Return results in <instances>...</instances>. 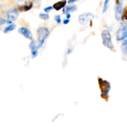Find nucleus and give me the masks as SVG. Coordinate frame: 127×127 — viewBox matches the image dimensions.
<instances>
[{
    "label": "nucleus",
    "instance_id": "nucleus-5",
    "mask_svg": "<svg viewBox=\"0 0 127 127\" xmlns=\"http://www.w3.org/2000/svg\"><path fill=\"white\" fill-rule=\"evenodd\" d=\"M94 15L92 14L91 13H84L79 16L78 20L81 24L85 26L89 24V22L94 19Z\"/></svg>",
    "mask_w": 127,
    "mask_h": 127
},
{
    "label": "nucleus",
    "instance_id": "nucleus-12",
    "mask_svg": "<svg viewBox=\"0 0 127 127\" xmlns=\"http://www.w3.org/2000/svg\"><path fill=\"white\" fill-rule=\"evenodd\" d=\"M16 26L14 24H12L9 25V26L6 27L4 29V33H7V32H10V31H12L13 30H14L16 29Z\"/></svg>",
    "mask_w": 127,
    "mask_h": 127
},
{
    "label": "nucleus",
    "instance_id": "nucleus-13",
    "mask_svg": "<svg viewBox=\"0 0 127 127\" xmlns=\"http://www.w3.org/2000/svg\"><path fill=\"white\" fill-rule=\"evenodd\" d=\"M109 1H110V0H105V2H104V7H103V10H102L103 13H105V12L107 11V10L108 6H109Z\"/></svg>",
    "mask_w": 127,
    "mask_h": 127
},
{
    "label": "nucleus",
    "instance_id": "nucleus-6",
    "mask_svg": "<svg viewBox=\"0 0 127 127\" xmlns=\"http://www.w3.org/2000/svg\"><path fill=\"white\" fill-rule=\"evenodd\" d=\"M127 26L125 24H122L121 26V27L119 29V30L117 31V35H116L117 40L119 41L123 40L124 38H127Z\"/></svg>",
    "mask_w": 127,
    "mask_h": 127
},
{
    "label": "nucleus",
    "instance_id": "nucleus-9",
    "mask_svg": "<svg viewBox=\"0 0 127 127\" xmlns=\"http://www.w3.org/2000/svg\"><path fill=\"white\" fill-rule=\"evenodd\" d=\"M30 48L31 50V53L33 57H35L37 55V50H38V47L35 45V42H32L30 45Z\"/></svg>",
    "mask_w": 127,
    "mask_h": 127
},
{
    "label": "nucleus",
    "instance_id": "nucleus-7",
    "mask_svg": "<svg viewBox=\"0 0 127 127\" xmlns=\"http://www.w3.org/2000/svg\"><path fill=\"white\" fill-rule=\"evenodd\" d=\"M122 13H123V6H122V1H119V4L117 5L116 7H115V19L117 21L121 19L122 17Z\"/></svg>",
    "mask_w": 127,
    "mask_h": 127
},
{
    "label": "nucleus",
    "instance_id": "nucleus-18",
    "mask_svg": "<svg viewBox=\"0 0 127 127\" xmlns=\"http://www.w3.org/2000/svg\"><path fill=\"white\" fill-rule=\"evenodd\" d=\"M69 19H64V21H63V24H68L69 23Z\"/></svg>",
    "mask_w": 127,
    "mask_h": 127
},
{
    "label": "nucleus",
    "instance_id": "nucleus-14",
    "mask_svg": "<svg viewBox=\"0 0 127 127\" xmlns=\"http://www.w3.org/2000/svg\"><path fill=\"white\" fill-rule=\"evenodd\" d=\"M40 18H41L43 20H47L49 18V16L47 14H43V13H40L39 15Z\"/></svg>",
    "mask_w": 127,
    "mask_h": 127
},
{
    "label": "nucleus",
    "instance_id": "nucleus-20",
    "mask_svg": "<svg viewBox=\"0 0 127 127\" xmlns=\"http://www.w3.org/2000/svg\"><path fill=\"white\" fill-rule=\"evenodd\" d=\"M70 17H71L70 14H69V13H67L66 14V19H69L70 18Z\"/></svg>",
    "mask_w": 127,
    "mask_h": 127
},
{
    "label": "nucleus",
    "instance_id": "nucleus-2",
    "mask_svg": "<svg viewBox=\"0 0 127 127\" xmlns=\"http://www.w3.org/2000/svg\"><path fill=\"white\" fill-rule=\"evenodd\" d=\"M102 38L103 44L105 47L111 50L114 48V45H113V43L112 42L111 35L109 31H104L102 32Z\"/></svg>",
    "mask_w": 127,
    "mask_h": 127
},
{
    "label": "nucleus",
    "instance_id": "nucleus-8",
    "mask_svg": "<svg viewBox=\"0 0 127 127\" xmlns=\"http://www.w3.org/2000/svg\"><path fill=\"white\" fill-rule=\"evenodd\" d=\"M19 32L22 35L24 36L26 38L31 40H32V33H31V31H30L28 29L26 28V27H21V28L19 29Z\"/></svg>",
    "mask_w": 127,
    "mask_h": 127
},
{
    "label": "nucleus",
    "instance_id": "nucleus-15",
    "mask_svg": "<svg viewBox=\"0 0 127 127\" xmlns=\"http://www.w3.org/2000/svg\"><path fill=\"white\" fill-rule=\"evenodd\" d=\"M55 19L58 24H60L62 22V19H61V17L60 15H57L55 16Z\"/></svg>",
    "mask_w": 127,
    "mask_h": 127
},
{
    "label": "nucleus",
    "instance_id": "nucleus-4",
    "mask_svg": "<svg viewBox=\"0 0 127 127\" xmlns=\"http://www.w3.org/2000/svg\"><path fill=\"white\" fill-rule=\"evenodd\" d=\"M19 13L16 9H11L8 10L6 12V17H7V22L9 24L12 23L17 19L18 17Z\"/></svg>",
    "mask_w": 127,
    "mask_h": 127
},
{
    "label": "nucleus",
    "instance_id": "nucleus-11",
    "mask_svg": "<svg viewBox=\"0 0 127 127\" xmlns=\"http://www.w3.org/2000/svg\"><path fill=\"white\" fill-rule=\"evenodd\" d=\"M77 10V7L76 6V5H71V6H68L67 7H66L65 9H63V12L64 14L69 13V12H74Z\"/></svg>",
    "mask_w": 127,
    "mask_h": 127
},
{
    "label": "nucleus",
    "instance_id": "nucleus-16",
    "mask_svg": "<svg viewBox=\"0 0 127 127\" xmlns=\"http://www.w3.org/2000/svg\"><path fill=\"white\" fill-rule=\"evenodd\" d=\"M52 8H53V7H52V6H48V7H45V8L44 9V11H45L47 13H48V12H49L52 9Z\"/></svg>",
    "mask_w": 127,
    "mask_h": 127
},
{
    "label": "nucleus",
    "instance_id": "nucleus-1",
    "mask_svg": "<svg viewBox=\"0 0 127 127\" xmlns=\"http://www.w3.org/2000/svg\"><path fill=\"white\" fill-rule=\"evenodd\" d=\"M37 33L38 35V47H40L44 43L46 38L49 35V31L48 29L44 27H39L37 30Z\"/></svg>",
    "mask_w": 127,
    "mask_h": 127
},
{
    "label": "nucleus",
    "instance_id": "nucleus-10",
    "mask_svg": "<svg viewBox=\"0 0 127 127\" xmlns=\"http://www.w3.org/2000/svg\"><path fill=\"white\" fill-rule=\"evenodd\" d=\"M66 1H59V2L53 5V7L55 9L57 10V11H59V10H60L61 9L63 8V7H64V6L66 5Z\"/></svg>",
    "mask_w": 127,
    "mask_h": 127
},
{
    "label": "nucleus",
    "instance_id": "nucleus-17",
    "mask_svg": "<svg viewBox=\"0 0 127 127\" xmlns=\"http://www.w3.org/2000/svg\"><path fill=\"white\" fill-rule=\"evenodd\" d=\"M5 22H6L5 20L2 19H1V18L0 19V29H1V27H2L4 24Z\"/></svg>",
    "mask_w": 127,
    "mask_h": 127
},
{
    "label": "nucleus",
    "instance_id": "nucleus-19",
    "mask_svg": "<svg viewBox=\"0 0 127 127\" xmlns=\"http://www.w3.org/2000/svg\"><path fill=\"white\" fill-rule=\"evenodd\" d=\"M78 1V0H69V1H68V3H73V2H76V1Z\"/></svg>",
    "mask_w": 127,
    "mask_h": 127
},
{
    "label": "nucleus",
    "instance_id": "nucleus-3",
    "mask_svg": "<svg viewBox=\"0 0 127 127\" xmlns=\"http://www.w3.org/2000/svg\"><path fill=\"white\" fill-rule=\"evenodd\" d=\"M99 84H100V89L102 91V96L105 97L108 95L109 91L110 89V86L109 82L107 81L102 80V79H99Z\"/></svg>",
    "mask_w": 127,
    "mask_h": 127
}]
</instances>
